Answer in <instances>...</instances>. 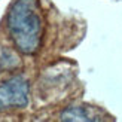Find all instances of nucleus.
I'll return each instance as SVG.
<instances>
[{
	"label": "nucleus",
	"mask_w": 122,
	"mask_h": 122,
	"mask_svg": "<svg viewBox=\"0 0 122 122\" xmlns=\"http://www.w3.org/2000/svg\"><path fill=\"white\" fill-rule=\"evenodd\" d=\"M88 106H71L61 113V121H101L103 116Z\"/></svg>",
	"instance_id": "obj_3"
},
{
	"label": "nucleus",
	"mask_w": 122,
	"mask_h": 122,
	"mask_svg": "<svg viewBox=\"0 0 122 122\" xmlns=\"http://www.w3.org/2000/svg\"><path fill=\"white\" fill-rule=\"evenodd\" d=\"M30 86L22 76H14L0 83V112L28 104Z\"/></svg>",
	"instance_id": "obj_2"
},
{
	"label": "nucleus",
	"mask_w": 122,
	"mask_h": 122,
	"mask_svg": "<svg viewBox=\"0 0 122 122\" xmlns=\"http://www.w3.org/2000/svg\"><path fill=\"white\" fill-rule=\"evenodd\" d=\"M10 40L24 55H34L43 39V15L37 0H15L6 16Z\"/></svg>",
	"instance_id": "obj_1"
}]
</instances>
